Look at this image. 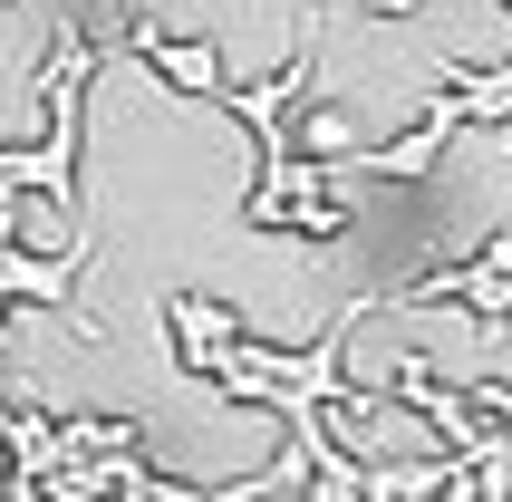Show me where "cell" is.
I'll use <instances>...</instances> for the list:
<instances>
[{
    "mask_svg": "<svg viewBox=\"0 0 512 502\" xmlns=\"http://www.w3.org/2000/svg\"><path fill=\"white\" fill-rule=\"evenodd\" d=\"M435 300H455V309H474V319H512V232L503 242H484L474 261H445V271H426V280H406L397 290V309H435Z\"/></svg>",
    "mask_w": 512,
    "mask_h": 502,
    "instance_id": "6da1fadb",
    "label": "cell"
},
{
    "mask_svg": "<svg viewBox=\"0 0 512 502\" xmlns=\"http://www.w3.org/2000/svg\"><path fill=\"white\" fill-rule=\"evenodd\" d=\"M368 10H377V20H406V10H416V0H368Z\"/></svg>",
    "mask_w": 512,
    "mask_h": 502,
    "instance_id": "7a4b0ae2",
    "label": "cell"
}]
</instances>
